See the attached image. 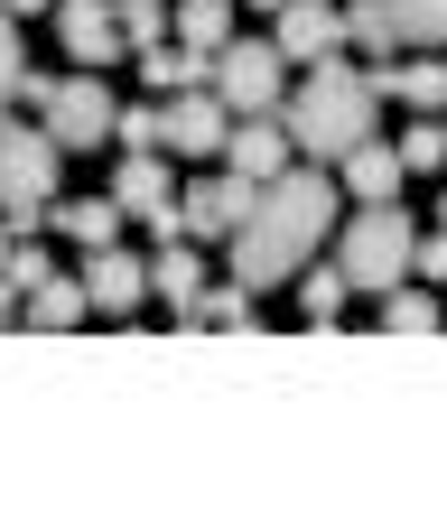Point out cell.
<instances>
[{
    "label": "cell",
    "mask_w": 447,
    "mask_h": 512,
    "mask_svg": "<svg viewBox=\"0 0 447 512\" xmlns=\"http://www.w3.org/2000/svg\"><path fill=\"white\" fill-rule=\"evenodd\" d=\"M19 84H28V47H19V19H0V122H10Z\"/></svg>",
    "instance_id": "cell-27"
},
{
    "label": "cell",
    "mask_w": 447,
    "mask_h": 512,
    "mask_svg": "<svg viewBox=\"0 0 447 512\" xmlns=\"http://www.w3.org/2000/svg\"><path fill=\"white\" fill-rule=\"evenodd\" d=\"M336 196H345V177H326L317 159L308 168H280L271 187L252 196V215L233 224V280L243 289H280V280H298L308 270V252L336 233Z\"/></svg>",
    "instance_id": "cell-1"
},
{
    "label": "cell",
    "mask_w": 447,
    "mask_h": 512,
    "mask_svg": "<svg viewBox=\"0 0 447 512\" xmlns=\"http://www.w3.org/2000/svg\"><path fill=\"white\" fill-rule=\"evenodd\" d=\"M345 47V10L336 0H289L280 10V56L289 66H317V56H336Z\"/></svg>",
    "instance_id": "cell-13"
},
{
    "label": "cell",
    "mask_w": 447,
    "mask_h": 512,
    "mask_svg": "<svg viewBox=\"0 0 447 512\" xmlns=\"http://www.w3.org/2000/svg\"><path fill=\"white\" fill-rule=\"evenodd\" d=\"M280 122H289V140H298V159H345L354 140H373V75L317 56L308 84H289Z\"/></svg>",
    "instance_id": "cell-2"
},
{
    "label": "cell",
    "mask_w": 447,
    "mask_h": 512,
    "mask_svg": "<svg viewBox=\"0 0 447 512\" xmlns=\"http://www.w3.org/2000/svg\"><path fill=\"white\" fill-rule=\"evenodd\" d=\"M243 10H271V19H280V10H289V0H243Z\"/></svg>",
    "instance_id": "cell-33"
},
{
    "label": "cell",
    "mask_w": 447,
    "mask_h": 512,
    "mask_svg": "<svg viewBox=\"0 0 447 512\" xmlns=\"http://www.w3.org/2000/svg\"><path fill=\"white\" fill-rule=\"evenodd\" d=\"M10 317H19V289H10V280H0V326H10Z\"/></svg>",
    "instance_id": "cell-31"
},
{
    "label": "cell",
    "mask_w": 447,
    "mask_h": 512,
    "mask_svg": "<svg viewBox=\"0 0 447 512\" xmlns=\"http://www.w3.org/2000/svg\"><path fill=\"white\" fill-rule=\"evenodd\" d=\"M112 205H122L131 224L168 233V243H187V224H177V187H168V159H159V149H122V168H112Z\"/></svg>",
    "instance_id": "cell-7"
},
{
    "label": "cell",
    "mask_w": 447,
    "mask_h": 512,
    "mask_svg": "<svg viewBox=\"0 0 447 512\" xmlns=\"http://www.w3.org/2000/svg\"><path fill=\"white\" fill-rule=\"evenodd\" d=\"M56 38H66V56H75V66H94V75L131 47V38H122V10H112V0H56Z\"/></svg>",
    "instance_id": "cell-12"
},
{
    "label": "cell",
    "mask_w": 447,
    "mask_h": 512,
    "mask_svg": "<svg viewBox=\"0 0 447 512\" xmlns=\"http://www.w3.org/2000/svg\"><path fill=\"white\" fill-rule=\"evenodd\" d=\"M112 10H122V38H131V47H159L177 0H112Z\"/></svg>",
    "instance_id": "cell-26"
},
{
    "label": "cell",
    "mask_w": 447,
    "mask_h": 512,
    "mask_svg": "<svg viewBox=\"0 0 447 512\" xmlns=\"http://www.w3.org/2000/svg\"><path fill=\"white\" fill-rule=\"evenodd\" d=\"M410 270H420V280H447V224H438V233H420V252H410Z\"/></svg>",
    "instance_id": "cell-30"
},
{
    "label": "cell",
    "mask_w": 447,
    "mask_h": 512,
    "mask_svg": "<svg viewBox=\"0 0 447 512\" xmlns=\"http://www.w3.org/2000/svg\"><path fill=\"white\" fill-rule=\"evenodd\" d=\"M215 94H224L233 122L280 112V103H289V56H280V38H233V47L215 56Z\"/></svg>",
    "instance_id": "cell-6"
},
{
    "label": "cell",
    "mask_w": 447,
    "mask_h": 512,
    "mask_svg": "<svg viewBox=\"0 0 447 512\" xmlns=\"http://www.w3.org/2000/svg\"><path fill=\"white\" fill-rule=\"evenodd\" d=\"M401 47H447V0H382Z\"/></svg>",
    "instance_id": "cell-23"
},
{
    "label": "cell",
    "mask_w": 447,
    "mask_h": 512,
    "mask_svg": "<svg viewBox=\"0 0 447 512\" xmlns=\"http://www.w3.org/2000/svg\"><path fill=\"white\" fill-rule=\"evenodd\" d=\"M112 140H122V149H168V103H122Z\"/></svg>",
    "instance_id": "cell-25"
},
{
    "label": "cell",
    "mask_w": 447,
    "mask_h": 512,
    "mask_svg": "<svg viewBox=\"0 0 447 512\" xmlns=\"http://www.w3.org/2000/svg\"><path fill=\"white\" fill-rule=\"evenodd\" d=\"M168 28H177V47L224 56V47H233V0H177V10H168Z\"/></svg>",
    "instance_id": "cell-18"
},
{
    "label": "cell",
    "mask_w": 447,
    "mask_h": 512,
    "mask_svg": "<svg viewBox=\"0 0 447 512\" xmlns=\"http://www.w3.org/2000/svg\"><path fill=\"white\" fill-rule=\"evenodd\" d=\"M0 280H10L19 298H28V289L47 280V243H38V233H19V243H10V261H0Z\"/></svg>",
    "instance_id": "cell-28"
},
{
    "label": "cell",
    "mask_w": 447,
    "mask_h": 512,
    "mask_svg": "<svg viewBox=\"0 0 447 512\" xmlns=\"http://www.w3.org/2000/svg\"><path fill=\"white\" fill-rule=\"evenodd\" d=\"M345 308V270H308V326H336Z\"/></svg>",
    "instance_id": "cell-29"
},
{
    "label": "cell",
    "mask_w": 447,
    "mask_h": 512,
    "mask_svg": "<svg viewBox=\"0 0 447 512\" xmlns=\"http://www.w3.org/2000/svg\"><path fill=\"white\" fill-rule=\"evenodd\" d=\"M19 103H38V122H47L56 149H94V140H112V122H122V103H112V84H94V66H75V75H28Z\"/></svg>",
    "instance_id": "cell-4"
},
{
    "label": "cell",
    "mask_w": 447,
    "mask_h": 512,
    "mask_svg": "<svg viewBox=\"0 0 447 512\" xmlns=\"http://www.w3.org/2000/svg\"><path fill=\"white\" fill-rule=\"evenodd\" d=\"M56 159L66 149L38 131H19V122H0V215H10V233H47V205H56Z\"/></svg>",
    "instance_id": "cell-5"
},
{
    "label": "cell",
    "mask_w": 447,
    "mask_h": 512,
    "mask_svg": "<svg viewBox=\"0 0 447 512\" xmlns=\"http://www.w3.org/2000/svg\"><path fill=\"white\" fill-rule=\"evenodd\" d=\"M84 298H94V317H131L140 298H149V261L140 252H122V243H103V252H84Z\"/></svg>",
    "instance_id": "cell-11"
},
{
    "label": "cell",
    "mask_w": 447,
    "mask_h": 512,
    "mask_svg": "<svg viewBox=\"0 0 447 512\" xmlns=\"http://www.w3.org/2000/svg\"><path fill=\"white\" fill-rule=\"evenodd\" d=\"M47 224L56 233H66V243H84V252H103V243H122V205H112V196H75V205H47Z\"/></svg>",
    "instance_id": "cell-16"
},
{
    "label": "cell",
    "mask_w": 447,
    "mask_h": 512,
    "mask_svg": "<svg viewBox=\"0 0 447 512\" xmlns=\"http://www.w3.org/2000/svg\"><path fill=\"white\" fill-rule=\"evenodd\" d=\"M224 140H233V112H224L215 84L168 94V149H177V159H224Z\"/></svg>",
    "instance_id": "cell-9"
},
{
    "label": "cell",
    "mask_w": 447,
    "mask_h": 512,
    "mask_svg": "<svg viewBox=\"0 0 447 512\" xmlns=\"http://www.w3.org/2000/svg\"><path fill=\"white\" fill-rule=\"evenodd\" d=\"M373 94H401L410 112H447V66H438V47H420L410 66H382Z\"/></svg>",
    "instance_id": "cell-15"
},
{
    "label": "cell",
    "mask_w": 447,
    "mask_h": 512,
    "mask_svg": "<svg viewBox=\"0 0 447 512\" xmlns=\"http://www.w3.org/2000/svg\"><path fill=\"white\" fill-rule=\"evenodd\" d=\"M392 149H401V168H410V177H420V168H447V122H438V112H420V122H410Z\"/></svg>",
    "instance_id": "cell-24"
},
{
    "label": "cell",
    "mask_w": 447,
    "mask_h": 512,
    "mask_svg": "<svg viewBox=\"0 0 447 512\" xmlns=\"http://www.w3.org/2000/svg\"><path fill=\"white\" fill-rule=\"evenodd\" d=\"M252 177H233V168H215V177H196L187 196H177V224H187V243H233V224L252 215Z\"/></svg>",
    "instance_id": "cell-8"
},
{
    "label": "cell",
    "mask_w": 447,
    "mask_h": 512,
    "mask_svg": "<svg viewBox=\"0 0 447 512\" xmlns=\"http://www.w3.org/2000/svg\"><path fill=\"white\" fill-rule=\"evenodd\" d=\"M177 326H233V336H243V326H261V308H252L243 280H205L196 308H177Z\"/></svg>",
    "instance_id": "cell-19"
},
{
    "label": "cell",
    "mask_w": 447,
    "mask_h": 512,
    "mask_svg": "<svg viewBox=\"0 0 447 512\" xmlns=\"http://www.w3.org/2000/svg\"><path fill=\"white\" fill-rule=\"evenodd\" d=\"M0 10H10V19H19V10H56V0H0Z\"/></svg>",
    "instance_id": "cell-32"
},
{
    "label": "cell",
    "mask_w": 447,
    "mask_h": 512,
    "mask_svg": "<svg viewBox=\"0 0 447 512\" xmlns=\"http://www.w3.org/2000/svg\"><path fill=\"white\" fill-rule=\"evenodd\" d=\"M19 317H28V326H84V317H94V298H84L75 270H47V280L19 298Z\"/></svg>",
    "instance_id": "cell-17"
},
{
    "label": "cell",
    "mask_w": 447,
    "mask_h": 512,
    "mask_svg": "<svg viewBox=\"0 0 447 512\" xmlns=\"http://www.w3.org/2000/svg\"><path fill=\"white\" fill-rule=\"evenodd\" d=\"M140 84H149V94H187V84H215V56H196V47H140Z\"/></svg>",
    "instance_id": "cell-20"
},
{
    "label": "cell",
    "mask_w": 447,
    "mask_h": 512,
    "mask_svg": "<svg viewBox=\"0 0 447 512\" xmlns=\"http://www.w3.org/2000/svg\"><path fill=\"white\" fill-rule=\"evenodd\" d=\"M224 168H233V177H252V187H271L280 168H298V140H289V122H280V112H252V122H233V140H224Z\"/></svg>",
    "instance_id": "cell-10"
},
{
    "label": "cell",
    "mask_w": 447,
    "mask_h": 512,
    "mask_svg": "<svg viewBox=\"0 0 447 512\" xmlns=\"http://www.w3.org/2000/svg\"><path fill=\"white\" fill-rule=\"evenodd\" d=\"M410 252H420V224L401 215V196L392 205H354V224L336 233V270H345V289H392L410 280Z\"/></svg>",
    "instance_id": "cell-3"
},
{
    "label": "cell",
    "mask_w": 447,
    "mask_h": 512,
    "mask_svg": "<svg viewBox=\"0 0 447 512\" xmlns=\"http://www.w3.org/2000/svg\"><path fill=\"white\" fill-rule=\"evenodd\" d=\"M336 168H345V196H354V205H392V196H401V177H410L392 140H354Z\"/></svg>",
    "instance_id": "cell-14"
},
{
    "label": "cell",
    "mask_w": 447,
    "mask_h": 512,
    "mask_svg": "<svg viewBox=\"0 0 447 512\" xmlns=\"http://www.w3.org/2000/svg\"><path fill=\"white\" fill-rule=\"evenodd\" d=\"M149 289H159V308H196V289H205L196 243H168L159 261H149Z\"/></svg>",
    "instance_id": "cell-21"
},
{
    "label": "cell",
    "mask_w": 447,
    "mask_h": 512,
    "mask_svg": "<svg viewBox=\"0 0 447 512\" xmlns=\"http://www.w3.org/2000/svg\"><path fill=\"white\" fill-rule=\"evenodd\" d=\"M382 326H392V336H438V326H447V308H438L429 289L392 280V289H382Z\"/></svg>",
    "instance_id": "cell-22"
}]
</instances>
